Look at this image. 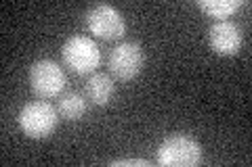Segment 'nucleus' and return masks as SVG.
<instances>
[{
  "instance_id": "9",
  "label": "nucleus",
  "mask_w": 252,
  "mask_h": 167,
  "mask_svg": "<svg viewBox=\"0 0 252 167\" xmlns=\"http://www.w3.org/2000/svg\"><path fill=\"white\" fill-rule=\"evenodd\" d=\"M86 113V100L78 92H65L59 98V115L67 121H78Z\"/></svg>"
},
{
  "instance_id": "3",
  "label": "nucleus",
  "mask_w": 252,
  "mask_h": 167,
  "mask_svg": "<svg viewBox=\"0 0 252 167\" xmlns=\"http://www.w3.org/2000/svg\"><path fill=\"white\" fill-rule=\"evenodd\" d=\"M61 59L74 73L86 75V73H93V71L99 67L101 52H99V46L93 42V38L72 36L63 44Z\"/></svg>"
},
{
  "instance_id": "5",
  "label": "nucleus",
  "mask_w": 252,
  "mask_h": 167,
  "mask_svg": "<svg viewBox=\"0 0 252 167\" xmlns=\"http://www.w3.org/2000/svg\"><path fill=\"white\" fill-rule=\"evenodd\" d=\"M86 27L97 38L118 40L124 36L126 21L112 4H94L93 9L86 11Z\"/></svg>"
},
{
  "instance_id": "4",
  "label": "nucleus",
  "mask_w": 252,
  "mask_h": 167,
  "mask_svg": "<svg viewBox=\"0 0 252 167\" xmlns=\"http://www.w3.org/2000/svg\"><path fill=\"white\" fill-rule=\"evenodd\" d=\"M30 84L34 94L40 98H53L59 96L65 88V73L55 61L42 59L30 67Z\"/></svg>"
},
{
  "instance_id": "1",
  "label": "nucleus",
  "mask_w": 252,
  "mask_h": 167,
  "mask_svg": "<svg viewBox=\"0 0 252 167\" xmlns=\"http://www.w3.org/2000/svg\"><path fill=\"white\" fill-rule=\"evenodd\" d=\"M202 161V148L185 134H172L158 146V163L164 167H193Z\"/></svg>"
},
{
  "instance_id": "8",
  "label": "nucleus",
  "mask_w": 252,
  "mask_h": 167,
  "mask_svg": "<svg viewBox=\"0 0 252 167\" xmlns=\"http://www.w3.org/2000/svg\"><path fill=\"white\" fill-rule=\"evenodd\" d=\"M84 90H86V96H89V100L93 102V105L103 107L112 100L114 92H116V86H114V79L107 73H93L89 77V82H86Z\"/></svg>"
},
{
  "instance_id": "10",
  "label": "nucleus",
  "mask_w": 252,
  "mask_h": 167,
  "mask_svg": "<svg viewBox=\"0 0 252 167\" xmlns=\"http://www.w3.org/2000/svg\"><path fill=\"white\" fill-rule=\"evenodd\" d=\"M198 6L202 11H206L210 17H217L219 21H223L225 17H229L242 6L240 0H200Z\"/></svg>"
},
{
  "instance_id": "2",
  "label": "nucleus",
  "mask_w": 252,
  "mask_h": 167,
  "mask_svg": "<svg viewBox=\"0 0 252 167\" xmlns=\"http://www.w3.org/2000/svg\"><path fill=\"white\" fill-rule=\"evenodd\" d=\"M17 121L26 136L40 140V138H49L55 132L59 117L53 105L44 100H34V102H28L26 107H21Z\"/></svg>"
},
{
  "instance_id": "6",
  "label": "nucleus",
  "mask_w": 252,
  "mask_h": 167,
  "mask_svg": "<svg viewBox=\"0 0 252 167\" xmlns=\"http://www.w3.org/2000/svg\"><path fill=\"white\" fill-rule=\"evenodd\" d=\"M145 52L137 42H122L109 54V71L118 79H132L141 73Z\"/></svg>"
},
{
  "instance_id": "11",
  "label": "nucleus",
  "mask_w": 252,
  "mask_h": 167,
  "mask_svg": "<svg viewBox=\"0 0 252 167\" xmlns=\"http://www.w3.org/2000/svg\"><path fill=\"white\" fill-rule=\"evenodd\" d=\"M112 165H139V167H149L152 163L145 161V159H116V161H112Z\"/></svg>"
},
{
  "instance_id": "7",
  "label": "nucleus",
  "mask_w": 252,
  "mask_h": 167,
  "mask_svg": "<svg viewBox=\"0 0 252 167\" xmlns=\"http://www.w3.org/2000/svg\"><path fill=\"white\" fill-rule=\"evenodd\" d=\"M208 44L220 57H233L242 48V31L233 21H217L208 29Z\"/></svg>"
}]
</instances>
